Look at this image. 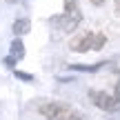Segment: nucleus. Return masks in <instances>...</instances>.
<instances>
[{"mask_svg":"<svg viewBox=\"0 0 120 120\" xmlns=\"http://www.w3.org/2000/svg\"><path fill=\"white\" fill-rule=\"evenodd\" d=\"M40 113L47 120H85L82 113H78L64 102H45L40 105Z\"/></svg>","mask_w":120,"mask_h":120,"instance_id":"nucleus-1","label":"nucleus"},{"mask_svg":"<svg viewBox=\"0 0 120 120\" xmlns=\"http://www.w3.org/2000/svg\"><path fill=\"white\" fill-rule=\"evenodd\" d=\"M107 45V36L105 34H91V31H87V34L82 36H76V38L69 42V47L73 49V51L78 53H85V51H100V49Z\"/></svg>","mask_w":120,"mask_h":120,"instance_id":"nucleus-2","label":"nucleus"},{"mask_svg":"<svg viewBox=\"0 0 120 120\" xmlns=\"http://www.w3.org/2000/svg\"><path fill=\"white\" fill-rule=\"evenodd\" d=\"M82 20V11L78 7V0H64V13L60 16V27L64 31H73Z\"/></svg>","mask_w":120,"mask_h":120,"instance_id":"nucleus-3","label":"nucleus"},{"mask_svg":"<svg viewBox=\"0 0 120 120\" xmlns=\"http://www.w3.org/2000/svg\"><path fill=\"white\" fill-rule=\"evenodd\" d=\"M89 98H91V102L98 109H102V111H109V113L120 111V100H116V96L107 94V91H89Z\"/></svg>","mask_w":120,"mask_h":120,"instance_id":"nucleus-4","label":"nucleus"},{"mask_svg":"<svg viewBox=\"0 0 120 120\" xmlns=\"http://www.w3.org/2000/svg\"><path fill=\"white\" fill-rule=\"evenodd\" d=\"M9 56H11L13 60H22L25 58V45H22L20 38L11 40V49H9Z\"/></svg>","mask_w":120,"mask_h":120,"instance_id":"nucleus-5","label":"nucleus"},{"mask_svg":"<svg viewBox=\"0 0 120 120\" xmlns=\"http://www.w3.org/2000/svg\"><path fill=\"white\" fill-rule=\"evenodd\" d=\"M29 29H31L29 18H20V20H16V22H13V34H16V36H25Z\"/></svg>","mask_w":120,"mask_h":120,"instance_id":"nucleus-6","label":"nucleus"},{"mask_svg":"<svg viewBox=\"0 0 120 120\" xmlns=\"http://www.w3.org/2000/svg\"><path fill=\"white\" fill-rule=\"evenodd\" d=\"M100 67H105V62H96V64H69V69H73V71H87V73L98 71Z\"/></svg>","mask_w":120,"mask_h":120,"instance_id":"nucleus-7","label":"nucleus"},{"mask_svg":"<svg viewBox=\"0 0 120 120\" xmlns=\"http://www.w3.org/2000/svg\"><path fill=\"white\" fill-rule=\"evenodd\" d=\"M13 73H16V78H20V80H25V82H31V80H34L31 73H25V71H13Z\"/></svg>","mask_w":120,"mask_h":120,"instance_id":"nucleus-8","label":"nucleus"},{"mask_svg":"<svg viewBox=\"0 0 120 120\" xmlns=\"http://www.w3.org/2000/svg\"><path fill=\"white\" fill-rule=\"evenodd\" d=\"M16 62H18V60H13L11 56H7V58H4V64H7V67H13Z\"/></svg>","mask_w":120,"mask_h":120,"instance_id":"nucleus-9","label":"nucleus"},{"mask_svg":"<svg viewBox=\"0 0 120 120\" xmlns=\"http://www.w3.org/2000/svg\"><path fill=\"white\" fill-rule=\"evenodd\" d=\"M113 96H116V100H120V80H118V85H116V91H113Z\"/></svg>","mask_w":120,"mask_h":120,"instance_id":"nucleus-10","label":"nucleus"},{"mask_svg":"<svg viewBox=\"0 0 120 120\" xmlns=\"http://www.w3.org/2000/svg\"><path fill=\"white\" fill-rule=\"evenodd\" d=\"M105 0H91V4H102Z\"/></svg>","mask_w":120,"mask_h":120,"instance_id":"nucleus-11","label":"nucleus"},{"mask_svg":"<svg viewBox=\"0 0 120 120\" xmlns=\"http://www.w3.org/2000/svg\"><path fill=\"white\" fill-rule=\"evenodd\" d=\"M116 9H118V13H120V0H118V2H116Z\"/></svg>","mask_w":120,"mask_h":120,"instance_id":"nucleus-12","label":"nucleus"},{"mask_svg":"<svg viewBox=\"0 0 120 120\" xmlns=\"http://www.w3.org/2000/svg\"><path fill=\"white\" fill-rule=\"evenodd\" d=\"M7 2H9V4H13V2H20V0H7Z\"/></svg>","mask_w":120,"mask_h":120,"instance_id":"nucleus-13","label":"nucleus"}]
</instances>
